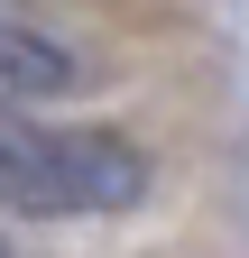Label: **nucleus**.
I'll list each match as a JSON object with an SVG mask.
<instances>
[{
    "label": "nucleus",
    "instance_id": "f257e3e1",
    "mask_svg": "<svg viewBox=\"0 0 249 258\" xmlns=\"http://www.w3.org/2000/svg\"><path fill=\"white\" fill-rule=\"evenodd\" d=\"M148 203V157L102 120L0 111V212L28 221H111Z\"/></svg>",
    "mask_w": 249,
    "mask_h": 258
},
{
    "label": "nucleus",
    "instance_id": "f03ea898",
    "mask_svg": "<svg viewBox=\"0 0 249 258\" xmlns=\"http://www.w3.org/2000/svg\"><path fill=\"white\" fill-rule=\"evenodd\" d=\"M83 83V55L65 37H46V28L28 19H0V111H28V102H55V92Z\"/></svg>",
    "mask_w": 249,
    "mask_h": 258
},
{
    "label": "nucleus",
    "instance_id": "7ed1b4c3",
    "mask_svg": "<svg viewBox=\"0 0 249 258\" xmlns=\"http://www.w3.org/2000/svg\"><path fill=\"white\" fill-rule=\"evenodd\" d=\"M0 258H10V240H0Z\"/></svg>",
    "mask_w": 249,
    "mask_h": 258
}]
</instances>
